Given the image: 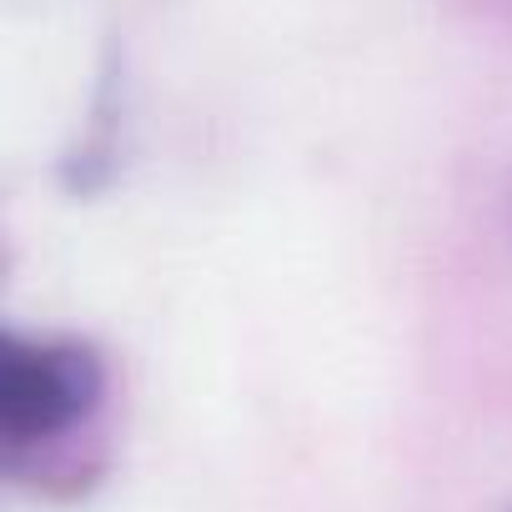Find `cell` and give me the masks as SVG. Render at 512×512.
I'll return each mask as SVG.
<instances>
[{
	"label": "cell",
	"mask_w": 512,
	"mask_h": 512,
	"mask_svg": "<svg viewBox=\"0 0 512 512\" xmlns=\"http://www.w3.org/2000/svg\"><path fill=\"white\" fill-rule=\"evenodd\" d=\"M111 402L106 362L91 342L41 332L6 337L0 352V462L36 492H76L101 462Z\"/></svg>",
	"instance_id": "cell-1"
}]
</instances>
